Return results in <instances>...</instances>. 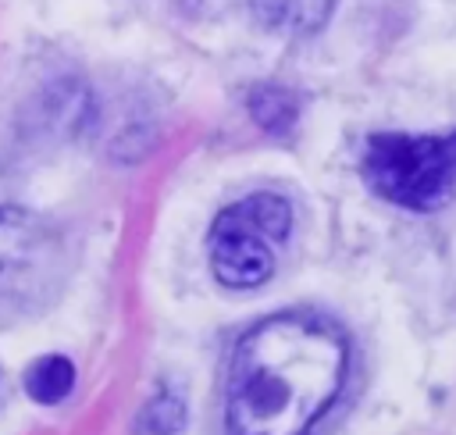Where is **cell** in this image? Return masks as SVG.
Returning a JSON list of instances; mask_svg holds the SVG:
<instances>
[{
	"mask_svg": "<svg viewBox=\"0 0 456 435\" xmlns=\"http://www.w3.org/2000/svg\"><path fill=\"white\" fill-rule=\"evenodd\" d=\"M346 335L314 314L253 324L228 360L224 421L232 435H306L346 382Z\"/></svg>",
	"mask_w": 456,
	"mask_h": 435,
	"instance_id": "1",
	"label": "cell"
},
{
	"mask_svg": "<svg viewBox=\"0 0 456 435\" xmlns=\"http://www.w3.org/2000/svg\"><path fill=\"white\" fill-rule=\"evenodd\" d=\"M367 185L399 207L435 210L456 189V132H378L363 146Z\"/></svg>",
	"mask_w": 456,
	"mask_h": 435,
	"instance_id": "2",
	"label": "cell"
},
{
	"mask_svg": "<svg viewBox=\"0 0 456 435\" xmlns=\"http://www.w3.org/2000/svg\"><path fill=\"white\" fill-rule=\"evenodd\" d=\"M292 207L285 196L256 193L214 218L210 228V267L217 282L232 289L264 285L274 275L278 246L289 239Z\"/></svg>",
	"mask_w": 456,
	"mask_h": 435,
	"instance_id": "3",
	"label": "cell"
},
{
	"mask_svg": "<svg viewBox=\"0 0 456 435\" xmlns=\"http://www.w3.org/2000/svg\"><path fill=\"white\" fill-rule=\"evenodd\" d=\"M64 278V246L50 221L21 207H0V303L46 307Z\"/></svg>",
	"mask_w": 456,
	"mask_h": 435,
	"instance_id": "4",
	"label": "cell"
},
{
	"mask_svg": "<svg viewBox=\"0 0 456 435\" xmlns=\"http://www.w3.org/2000/svg\"><path fill=\"white\" fill-rule=\"evenodd\" d=\"M249 7L260 25L285 36H306L328 21L335 0H249Z\"/></svg>",
	"mask_w": 456,
	"mask_h": 435,
	"instance_id": "5",
	"label": "cell"
},
{
	"mask_svg": "<svg viewBox=\"0 0 456 435\" xmlns=\"http://www.w3.org/2000/svg\"><path fill=\"white\" fill-rule=\"evenodd\" d=\"M25 389L36 403H61L75 389V367L68 357H39L25 371Z\"/></svg>",
	"mask_w": 456,
	"mask_h": 435,
	"instance_id": "6",
	"label": "cell"
},
{
	"mask_svg": "<svg viewBox=\"0 0 456 435\" xmlns=\"http://www.w3.org/2000/svg\"><path fill=\"white\" fill-rule=\"evenodd\" d=\"M249 111H253L260 128H267L271 135H281V132H289L296 125V111L299 107H296V96L285 93L281 86H260L249 96Z\"/></svg>",
	"mask_w": 456,
	"mask_h": 435,
	"instance_id": "7",
	"label": "cell"
},
{
	"mask_svg": "<svg viewBox=\"0 0 456 435\" xmlns=\"http://www.w3.org/2000/svg\"><path fill=\"white\" fill-rule=\"evenodd\" d=\"M182 417H185L182 399H178V396H171V392H160V396L146 406L142 424H146V431H153V435H171V431H178V428H182Z\"/></svg>",
	"mask_w": 456,
	"mask_h": 435,
	"instance_id": "8",
	"label": "cell"
}]
</instances>
